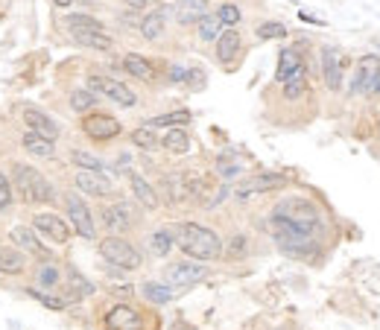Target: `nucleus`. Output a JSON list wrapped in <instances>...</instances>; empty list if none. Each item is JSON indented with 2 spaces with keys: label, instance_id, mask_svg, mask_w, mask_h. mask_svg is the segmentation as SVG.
<instances>
[{
  "label": "nucleus",
  "instance_id": "1",
  "mask_svg": "<svg viewBox=\"0 0 380 330\" xmlns=\"http://www.w3.org/2000/svg\"><path fill=\"white\" fill-rule=\"evenodd\" d=\"M173 240L176 246L193 260H216L223 255V240L214 234L211 228L197 225V223H181L173 228Z\"/></svg>",
  "mask_w": 380,
  "mask_h": 330
},
{
  "label": "nucleus",
  "instance_id": "2",
  "mask_svg": "<svg viewBox=\"0 0 380 330\" xmlns=\"http://www.w3.org/2000/svg\"><path fill=\"white\" fill-rule=\"evenodd\" d=\"M12 175H15V187H18V193L24 196V202H29V205L53 202V193L56 190H53V184L36 167H29V164H15Z\"/></svg>",
  "mask_w": 380,
  "mask_h": 330
},
{
  "label": "nucleus",
  "instance_id": "3",
  "mask_svg": "<svg viewBox=\"0 0 380 330\" xmlns=\"http://www.w3.org/2000/svg\"><path fill=\"white\" fill-rule=\"evenodd\" d=\"M273 216L287 219V223L299 225L301 231H307V234H313V231L319 228V223H322V211L310 199H301V196H292V199L278 202Z\"/></svg>",
  "mask_w": 380,
  "mask_h": 330
},
{
  "label": "nucleus",
  "instance_id": "4",
  "mask_svg": "<svg viewBox=\"0 0 380 330\" xmlns=\"http://www.w3.org/2000/svg\"><path fill=\"white\" fill-rule=\"evenodd\" d=\"M100 255L112 263V266L117 269H138L140 266V251L129 243V240L123 237H105L103 243H100Z\"/></svg>",
  "mask_w": 380,
  "mask_h": 330
},
{
  "label": "nucleus",
  "instance_id": "5",
  "mask_svg": "<svg viewBox=\"0 0 380 330\" xmlns=\"http://www.w3.org/2000/svg\"><path fill=\"white\" fill-rule=\"evenodd\" d=\"M88 85H91V91L108 97L112 103L123 105V108L138 105V94L132 91V88H126L123 82H117V79H108V76H88Z\"/></svg>",
  "mask_w": 380,
  "mask_h": 330
},
{
  "label": "nucleus",
  "instance_id": "6",
  "mask_svg": "<svg viewBox=\"0 0 380 330\" xmlns=\"http://www.w3.org/2000/svg\"><path fill=\"white\" fill-rule=\"evenodd\" d=\"M64 207H68V216L76 228V234L85 237V240H94L97 237V228H94V216H91V207L82 202L79 193H68L64 196Z\"/></svg>",
  "mask_w": 380,
  "mask_h": 330
},
{
  "label": "nucleus",
  "instance_id": "7",
  "mask_svg": "<svg viewBox=\"0 0 380 330\" xmlns=\"http://www.w3.org/2000/svg\"><path fill=\"white\" fill-rule=\"evenodd\" d=\"M322 76H325V85L331 88V91H340L342 88V79H345V64L349 59L342 56L336 47H322Z\"/></svg>",
  "mask_w": 380,
  "mask_h": 330
},
{
  "label": "nucleus",
  "instance_id": "8",
  "mask_svg": "<svg viewBox=\"0 0 380 330\" xmlns=\"http://www.w3.org/2000/svg\"><path fill=\"white\" fill-rule=\"evenodd\" d=\"M82 131L88 135L91 140H112L121 135V120L112 117V114H88L82 120Z\"/></svg>",
  "mask_w": 380,
  "mask_h": 330
},
{
  "label": "nucleus",
  "instance_id": "9",
  "mask_svg": "<svg viewBox=\"0 0 380 330\" xmlns=\"http://www.w3.org/2000/svg\"><path fill=\"white\" fill-rule=\"evenodd\" d=\"M205 275H208V269H205L202 263L184 260V263H173V266H167L164 278H167L170 287H190V283H199Z\"/></svg>",
  "mask_w": 380,
  "mask_h": 330
},
{
  "label": "nucleus",
  "instance_id": "10",
  "mask_svg": "<svg viewBox=\"0 0 380 330\" xmlns=\"http://www.w3.org/2000/svg\"><path fill=\"white\" fill-rule=\"evenodd\" d=\"M103 322H105L108 330H140V327H144V318H140V313L135 310V307H129V304L112 307V310L105 313Z\"/></svg>",
  "mask_w": 380,
  "mask_h": 330
},
{
  "label": "nucleus",
  "instance_id": "11",
  "mask_svg": "<svg viewBox=\"0 0 380 330\" xmlns=\"http://www.w3.org/2000/svg\"><path fill=\"white\" fill-rule=\"evenodd\" d=\"M284 187H287V175L260 173V175H255V179H249L240 190H237V196H240V199H249L252 193H273V190H284Z\"/></svg>",
  "mask_w": 380,
  "mask_h": 330
},
{
  "label": "nucleus",
  "instance_id": "12",
  "mask_svg": "<svg viewBox=\"0 0 380 330\" xmlns=\"http://www.w3.org/2000/svg\"><path fill=\"white\" fill-rule=\"evenodd\" d=\"M32 225H36V231H41L47 240H53V243H59V246H64L71 240L68 223H64L62 216H56V214H38L36 219H32Z\"/></svg>",
  "mask_w": 380,
  "mask_h": 330
},
{
  "label": "nucleus",
  "instance_id": "13",
  "mask_svg": "<svg viewBox=\"0 0 380 330\" xmlns=\"http://www.w3.org/2000/svg\"><path fill=\"white\" fill-rule=\"evenodd\" d=\"M73 181H76V187H79V193L97 196V199H105V196H112V181H108L103 173L76 170V179Z\"/></svg>",
  "mask_w": 380,
  "mask_h": 330
},
{
  "label": "nucleus",
  "instance_id": "14",
  "mask_svg": "<svg viewBox=\"0 0 380 330\" xmlns=\"http://www.w3.org/2000/svg\"><path fill=\"white\" fill-rule=\"evenodd\" d=\"M24 123L27 129L32 131V135H41V138H47V140H56L59 138V126L53 123V117H47L41 108H24Z\"/></svg>",
  "mask_w": 380,
  "mask_h": 330
},
{
  "label": "nucleus",
  "instance_id": "15",
  "mask_svg": "<svg viewBox=\"0 0 380 330\" xmlns=\"http://www.w3.org/2000/svg\"><path fill=\"white\" fill-rule=\"evenodd\" d=\"M135 223L132 216V207H129L126 202H117V205H108L103 207V225L108 231H114V234H121V231H129Z\"/></svg>",
  "mask_w": 380,
  "mask_h": 330
},
{
  "label": "nucleus",
  "instance_id": "16",
  "mask_svg": "<svg viewBox=\"0 0 380 330\" xmlns=\"http://www.w3.org/2000/svg\"><path fill=\"white\" fill-rule=\"evenodd\" d=\"M9 240H12V243H15V249L32 251V255H38V257H47V249L38 243L36 231H32V228H27V225H15L12 231H9Z\"/></svg>",
  "mask_w": 380,
  "mask_h": 330
},
{
  "label": "nucleus",
  "instance_id": "17",
  "mask_svg": "<svg viewBox=\"0 0 380 330\" xmlns=\"http://www.w3.org/2000/svg\"><path fill=\"white\" fill-rule=\"evenodd\" d=\"M240 32H237L234 27H228L220 38H216V59H220L223 64L228 62H234L237 59V53H240Z\"/></svg>",
  "mask_w": 380,
  "mask_h": 330
},
{
  "label": "nucleus",
  "instance_id": "18",
  "mask_svg": "<svg viewBox=\"0 0 380 330\" xmlns=\"http://www.w3.org/2000/svg\"><path fill=\"white\" fill-rule=\"evenodd\" d=\"M173 9H176L179 24H199V21L208 15V3H205V0H179Z\"/></svg>",
  "mask_w": 380,
  "mask_h": 330
},
{
  "label": "nucleus",
  "instance_id": "19",
  "mask_svg": "<svg viewBox=\"0 0 380 330\" xmlns=\"http://www.w3.org/2000/svg\"><path fill=\"white\" fill-rule=\"evenodd\" d=\"M129 184H132L135 199L144 205V207H158V193H155V187H152V184L144 179V175L129 173Z\"/></svg>",
  "mask_w": 380,
  "mask_h": 330
},
{
  "label": "nucleus",
  "instance_id": "20",
  "mask_svg": "<svg viewBox=\"0 0 380 330\" xmlns=\"http://www.w3.org/2000/svg\"><path fill=\"white\" fill-rule=\"evenodd\" d=\"M123 68L129 76H135V79H155V68H152V62H147L144 56H138V53H126L123 56Z\"/></svg>",
  "mask_w": 380,
  "mask_h": 330
},
{
  "label": "nucleus",
  "instance_id": "21",
  "mask_svg": "<svg viewBox=\"0 0 380 330\" xmlns=\"http://www.w3.org/2000/svg\"><path fill=\"white\" fill-rule=\"evenodd\" d=\"M301 68H304V64H301V56H299L296 50H292V47L281 50V56H278V68H275V79H278L281 85H284V82L290 79V76L296 73V71H301Z\"/></svg>",
  "mask_w": 380,
  "mask_h": 330
},
{
  "label": "nucleus",
  "instance_id": "22",
  "mask_svg": "<svg viewBox=\"0 0 380 330\" xmlns=\"http://www.w3.org/2000/svg\"><path fill=\"white\" fill-rule=\"evenodd\" d=\"M164 27H167V12L164 9H155V12H149L144 21H140V36L147 41H158Z\"/></svg>",
  "mask_w": 380,
  "mask_h": 330
},
{
  "label": "nucleus",
  "instance_id": "23",
  "mask_svg": "<svg viewBox=\"0 0 380 330\" xmlns=\"http://www.w3.org/2000/svg\"><path fill=\"white\" fill-rule=\"evenodd\" d=\"M24 266H27V260H24V255H21V249L0 246V272L18 275V272H24Z\"/></svg>",
  "mask_w": 380,
  "mask_h": 330
},
{
  "label": "nucleus",
  "instance_id": "24",
  "mask_svg": "<svg viewBox=\"0 0 380 330\" xmlns=\"http://www.w3.org/2000/svg\"><path fill=\"white\" fill-rule=\"evenodd\" d=\"M64 27L71 29V36H76V32H105L103 21H97L91 15H68L64 18Z\"/></svg>",
  "mask_w": 380,
  "mask_h": 330
},
{
  "label": "nucleus",
  "instance_id": "25",
  "mask_svg": "<svg viewBox=\"0 0 380 330\" xmlns=\"http://www.w3.org/2000/svg\"><path fill=\"white\" fill-rule=\"evenodd\" d=\"M24 149L29 152V155H36V158H53V140H47V138H41V135H32V131H27L24 135Z\"/></svg>",
  "mask_w": 380,
  "mask_h": 330
},
{
  "label": "nucleus",
  "instance_id": "26",
  "mask_svg": "<svg viewBox=\"0 0 380 330\" xmlns=\"http://www.w3.org/2000/svg\"><path fill=\"white\" fill-rule=\"evenodd\" d=\"M76 44H82V47H91V50H100V53H108L114 50V41L105 36V32H76L73 36Z\"/></svg>",
  "mask_w": 380,
  "mask_h": 330
},
{
  "label": "nucleus",
  "instance_id": "27",
  "mask_svg": "<svg viewBox=\"0 0 380 330\" xmlns=\"http://www.w3.org/2000/svg\"><path fill=\"white\" fill-rule=\"evenodd\" d=\"M304 91H307V71L301 68L284 82V100H299V97H304Z\"/></svg>",
  "mask_w": 380,
  "mask_h": 330
},
{
  "label": "nucleus",
  "instance_id": "28",
  "mask_svg": "<svg viewBox=\"0 0 380 330\" xmlns=\"http://www.w3.org/2000/svg\"><path fill=\"white\" fill-rule=\"evenodd\" d=\"M173 246H176V240H173V231H155V234H149V251L155 257L170 255Z\"/></svg>",
  "mask_w": 380,
  "mask_h": 330
},
{
  "label": "nucleus",
  "instance_id": "29",
  "mask_svg": "<svg viewBox=\"0 0 380 330\" xmlns=\"http://www.w3.org/2000/svg\"><path fill=\"white\" fill-rule=\"evenodd\" d=\"M161 147H164L167 152H176V155H181V152L190 149V138H188V131H184V129H170Z\"/></svg>",
  "mask_w": 380,
  "mask_h": 330
},
{
  "label": "nucleus",
  "instance_id": "30",
  "mask_svg": "<svg viewBox=\"0 0 380 330\" xmlns=\"http://www.w3.org/2000/svg\"><path fill=\"white\" fill-rule=\"evenodd\" d=\"M140 292H144V299L152 301V304H167V301H173V290L164 287V283H155V281H147L144 287H140Z\"/></svg>",
  "mask_w": 380,
  "mask_h": 330
},
{
  "label": "nucleus",
  "instance_id": "31",
  "mask_svg": "<svg viewBox=\"0 0 380 330\" xmlns=\"http://www.w3.org/2000/svg\"><path fill=\"white\" fill-rule=\"evenodd\" d=\"M184 123H190V112H170V114H158V117H152L147 120V126L149 129H161V126H184Z\"/></svg>",
  "mask_w": 380,
  "mask_h": 330
},
{
  "label": "nucleus",
  "instance_id": "32",
  "mask_svg": "<svg viewBox=\"0 0 380 330\" xmlns=\"http://www.w3.org/2000/svg\"><path fill=\"white\" fill-rule=\"evenodd\" d=\"M71 158H73V164L79 170H88V173H103L105 170V164L97 158V155H91V152H85V149H73Z\"/></svg>",
  "mask_w": 380,
  "mask_h": 330
},
{
  "label": "nucleus",
  "instance_id": "33",
  "mask_svg": "<svg viewBox=\"0 0 380 330\" xmlns=\"http://www.w3.org/2000/svg\"><path fill=\"white\" fill-rule=\"evenodd\" d=\"M220 27H223V24H220V18H216V15H205L199 24H197V36H199L202 41H216V38L223 36Z\"/></svg>",
  "mask_w": 380,
  "mask_h": 330
},
{
  "label": "nucleus",
  "instance_id": "34",
  "mask_svg": "<svg viewBox=\"0 0 380 330\" xmlns=\"http://www.w3.org/2000/svg\"><path fill=\"white\" fill-rule=\"evenodd\" d=\"M132 147L138 149H144V152H152V149H158V135L152 131L149 126H140L132 131Z\"/></svg>",
  "mask_w": 380,
  "mask_h": 330
},
{
  "label": "nucleus",
  "instance_id": "35",
  "mask_svg": "<svg viewBox=\"0 0 380 330\" xmlns=\"http://www.w3.org/2000/svg\"><path fill=\"white\" fill-rule=\"evenodd\" d=\"M38 287L41 290H56L59 287V266L56 263H45L38 269Z\"/></svg>",
  "mask_w": 380,
  "mask_h": 330
},
{
  "label": "nucleus",
  "instance_id": "36",
  "mask_svg": "<svg viewBox=\"0 0 380 330\" xmlns=\"http://www.w3.org/2000/svg\"><path fill=\"white\" fill-rule=\"evenodd\" d=\"M68 287H71V299H85V295L94 292V287L76 269H71V283H68Z\"/></svg>",
  "mask_w": 380,
  "mask_h": 330
},
{
  "label": "nucleus",
  "instance_id": "37",
  "mask_svg": "<svg viewBox=\"0 0 380 330\" xmlns=\"http://www.w3.org/2000/svg\"><path fill=\"white\" fill-rule=\"evenodd\" d=\"M94 105H97L94 91H73L71 94V108H73V112H91Z\"/></svg>",
  "mask_w": 380,
  "mask_h": 330
},
{
  "label": "nucleus",
  "instance_id": "38",
  "mask_svg": "<svg viewBox=\"0 0 380 330\" xmlns=\"http://www.w3.org/2000/svg\"><path fill=\"white\" fill-rule=\"evenodd\" d=\"M216 18H220L223 27H237V24H240V9H237V3H220Z\"/></svg>",
  "mask_w": 380,
  "mask_h": 330
},
{
  "label": "nucleus",
  "instance_id": "39",
  "mask_svg": "<svg viewBox=\"0 0 380 330\" xmlns=\"http://www.w3.org/2000/svg\"><path fill=\"white\" fill-rule=\"evenodd\" d=\"M284 36H287V27L281 24V21H266V24L257 27V38H264V41H269V38H284Z\"/></svg>",
  "mask_w": 380,
  "mask_h": 330
},
{
  "label": "nucleus",
  "instance_id": "40",
  "mask_svg": "<svg viewBox=\"0 0 380 330\" xmlns=\"http://www.w3.org/2000/svg\"><path fill=\"white\" fill-rule=\"evenodd\" d=\"M237 173H240V164L237 161H228V158L216 161V175H220V179H234Z\"/></svg>",
  "mask_w": 380,
  "mask_h": 330
},
{
  "label": "nucleus",
  "instance_id": "41",
  "mask_svg": "<svg viewBox=\"0 0 380 330\" xmlns=\"http://www.w3.org/2000/svg\"><path fill=\"white\" fill-rule=\"evenodd\" d=\"M246 249H249L246 237H243V234H237V237H231V243H228L225 255H228V257H243V255H246Z\"/></svg>",
  "mask_w": 380,
  "mask_h": 330
},
{
  "label": "nucleus",
  "instance_id": "42",
  "mask_svg": "<svg viewBox=\"0 0 380 330\" xmlns=\"http://www.w3.org/2000/svg\"><path fill=\"white\" fill-rule=\"evenodd\" d=\"M12 205V184L3 173H0V211H6V207Z\"/></svg>",
  "mask_w": 380,
  "mask_h": 330
},
{
  "label": "nucleus",
  "instance_id": "43",
  "mask_svg": "<svg viewBox=\"0 0 380 330\" xmlns=\"http://www.w3.org/2000/svg\"><path fill=\"white\" fill-rule=\"evenodd\" d=\"M29 295H32V299H38L41 304L53 307V310H64V301L62 299H53V295H45V292H38V290H29Z\"/></svg>",
  "mask_w": 380,
  "mask_h": 330
},
{
  "label": "nucleus",
  "instance_id": "44",
  "mask_svg": "<svg viewBox=\"0 0 380 330\" xmlns=\"http://www.w3.org/2000/svg\"><path fill=\"white\" fill-rule=\"evenodd\" d=\"M170 79H173V82H188V71L179 68V64H176V68L170 71Z\"/></svg>",
  "mask_w": 380,
  "mask_h": 330
},
{
  "label": "nucleus",
  "instance_id": "45",
  "mask_svg": "<svg viewBox=\"0 0 380 330\" xmlns=\"http://www.w3.org/2000/svg\"><path fill=\"white\" fill-rule=\"evenodd\" d=\"M155 0H126V6L129 9H147V6H152Z\"/></svg>",
  "mask_w": 380,
  "mask_h": 330
},
{
  "label": "nucleus",
  "instance_id": "46",
  "mask_svg": "<svg viewBox=\"0 0 380 330\" xmlns=\"http://www.w3.org/2000/svg\"><path fill=\"white\" fill-rule=\"evenodd\" d=\"M73 0H56V6H71Z\"/></svg>",
  "mask_w": 380,
  "mask_h": 330
}]
</instances>
